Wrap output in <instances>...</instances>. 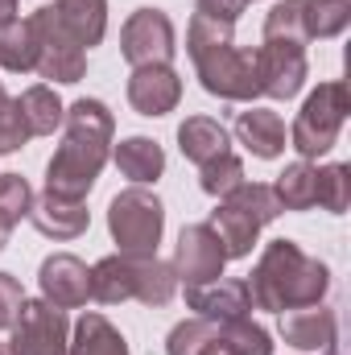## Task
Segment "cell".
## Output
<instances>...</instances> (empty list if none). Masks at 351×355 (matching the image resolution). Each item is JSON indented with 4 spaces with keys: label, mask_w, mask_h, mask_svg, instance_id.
Returning a JSON list of instances; mask_svg holds the SVG:
<instances>
[{
    "label": "cell",
    "mask_w": 351,
    "mask_h": 355,
    "mask_svg": "<svg viewBox=\"0 0 351 355\" xmlns=\"http://www.w3.org/2000/svg\"><path fill=\"white\" fill-rule=\"evenodd\" d=\"M314 207H323L331 215L348 211L351 207V166L335 162V166L314 170Z\"/></svg>",
    "instance_id": "4316f807"
},
{
    "label": "cell",
    "mask_w": 351,
    "mask_h": 355,
    "mask_svg": "<svg viewBox=\"0 0 351 355\" xmlns=\"http://www.w3.org/2000/svg\"><path fill=\"white\" fill-rule=\"evenodd\" d=\"M244 285H248V297L257 310L285 314V310L323 302L331 289V268L318 257H306L293 240H273Z\"/></svg>",
    "instance_id": "7a4b0ae2"
},
{
    "label": "cell",
    "mask_w": 351,
    "mask_h": 355,
    "mask_svg": "<svg viewBox=\"0 0 351 355\" xmlns=\"http://www.w3.org/2000/svg\"><path fill=\"white\" fill-rule=\"evenodd\" d=\"M273 194L281 202V211H310L314 207V166L310 162H293L285 166V174H277Z\"/></svg>",
    "instance_id": "d4e9b609"
},
{
    "label": "cell",
    "mask_w": 351,
    "mask_h": 355,
    "mask_svg": "<svg viewBox=\"0 0 351 355\" xmlns=\"http://www.w3.org/2000/svg\"><path fill=\"white\" fill-rule=\"evenodd\" d=\"M29 29H33V42H37V67L33 71L42 79H54V83H79L83 71H87V50L58 25L54 4H42L29 17Z\"/></svg>",
    "instance_id": "52a82bcc"
},
{
    "label": "cell",
    "mask_w": 351,
    "mask_h": 355,
    "mask_svg": "<svg viewBox=\"0 0 351 355\" xmlns=\"http://www.w3.org/2000/svg\"><path fill=\"white\" fill-rule=\"evenodd\" d=\"M207 227L215 232V240H219V248H223L228 261L248 257L252 244H257V236H261V223H257L248 211H240V207H232V202H223V198H219V207L211 211Z\"/></svg>",
    "instance_id": "e0dca14e"
},
{
    "label": "cell",
    "mask_w": 351,
    "mask_h": 355,
    "mask_svg": "<svg viewBox=\"0 0 351 355\" xmlns=\"http://www.w3.org/2000/svg\"><path fill=\"white\" fill-rule=\"evenodd\" d=\"M198 4V17L207 21H223V25H236L240 12L248 8V0H194Z\"/></svg>",
    "instance_id": "e575fe53"
},
{
    "label": "cell",
    "mask_w": 351,
    "mask_h": 355,
    "mask_svg": "<svg viewBox=\"0 0 351 355\" xmlns=\"http://www.w3.org/2000/svg\"><path fill=\"white\" fill-rule=\"evenodd\" d=\"M223 265H228V257H223V248H219V240H215V232L207 223L182 227L178 248H174V277L178 281L207 285V281L223 277Z\"/></svg>",
    "instance_id": "8fae6325"
},
{
    "label": "cell",
    "mask_w": 351,
    "mask_h": 355,
    "mask_svg": "<svg viewBox=\"0 0 351 355\" xmlns=\"http://www.w3.org/2000/svg\"><path fill=\"white\" fill-rule=\"evenodd\" d=\"M120 50L132 67H170L174 58V25L162 8H137L124 21L120 33Z\"/></svg>",
    "instance_id": "9c48e42d"
},
{
    "label": "cell",
    "mask_w": 351,
    "mask_h": 355,
    "mask_svg": "<svg viewBox=\"0 0 351 355\" xmlns=\"http://www.w3.org/2000/svg\"><path fill=\"white\" fill-rule=\"evenodd\" d=\"M17 17V0H0V25H8Z\"/></svg>",
    "instance_id": "8d00e7d4"
},
{
    "label": "cell",
    "mask_w": 351,
    "mask_h": 355,
    "mask_svg": "<svg viewBox=\"0 0 351 355\" xmlns=\"http://www.w3.org/2000/svg\"><path fill=\"white\" fill-rule=\"evenodd\" d=\"M8 236H12V227H4V223H0V252H4V244H8Z\"/></svg>",
    "instance_id": "74e56055"
},
{
    "label": "cell",
    "mask_w": 351,
    "mask_h": 355,
    "mask_svg": "<svg viewBox=\"0 0 351 355\" xmlns=\"http://www.w3.org/2000/svg\"><path fill=\"white\" fill-rule=\"evenodd\" d=\"M54 17L58 25L83 46H99L103 42V29H108V0H54Z\"/></svg>",
    "instance_id": "ffe728a7"
},
{
    "label": "cell",
    "mask_w": 351,
    "mask_h": 355,
    "mask_svg": "<svg viewBox=\"0 0 351 355\" xmlns=\"http://www.w3.org/2000/svg\"><path fill=\"white\" fill-rule=\"evenodd\" d=\"M198 355H232V347L223 343V335H215V339H211V343H207V347H203Z\"/></svg>",
    "instance_id": "d590c367"
},
{
    "label": "cell",
    "mask_w": 351,
    "mask_h": 355,
    "mask_svg": "<svg viewBox=\"0 0 351 355\" xmlns=\"http://www.w3.org/2000/svg\"><path fill=\"white\" fill-rule=\"evenodd\" d=\"M0 67L12 71V75H25L37 67V42H33V29L29 21H8L0 25Z\"/></svg>",
    "instance_id": "cb8c5ba5"
},
{
    "label": "cell",
    "mask_w": 351,
    "mask_h": 355,
    "mask_svg": "<svg viewBox=\"0 0 351 355\" xmlns=\"http://www.w3.org/2000/svg\"><path fill=\"white\" fill-rule=\"evenodd\" d=\"M8 331H12V355H71L67 314L58 306H50L46 297H37V302L25 297Z\"/></svg>",
    "instance_id": "ba28073f"
},
{
    "label": "cell",
    "mask_w": 351,
    "mask_h": 355,
    "mask_svg": "<svg viewBox=\"0 0 351 355\" xmlns=\"http://www.w3.org/2000/svg\"><path fill=\"white\" fill-rule=\"evenodd\" d=\"M264 42H293L306 46V25H302V0H281L264 17Z\"/></svg>",
    "instance_id": "f1b7e54d"
},
{
    "label": "cell",
    "mask_w": 351,
    "mask_h": 355,
    "mask_svg": "<svg viewBox=\"0 0 351 355\" xmlns=\"http://www.w3.org/2000/svg\"><path fill=\"white\" fill-rule=\"evenodd\" d=\"M182 99V79L174 67H137L128 79V103L141 116H166Z\"/></svg>",
    "instance_id": "5bb4252c"
},
{
    "label": "cell",
    "mask_w": 351,
    "mask_h": 355,
    "mask_svg": "<svg viewBox=\"0 0 351 355\" xmlns=\"http://www.w3.org/2000/svg\"><path fill=\"white\" fill-rule=\"evenodd\" d=\"M348 112H351L348 83L331 79V83H318V91H310V99L302 103V112H298V120H293V128H289V141H293V149L302 153V162L323 157V153L335 149Z\"/></svg>",
    "instance_id": "5b68a950"
},
{
    "label": "cell",
    "mask_w": 351,
    "mask_h": 355,
    "mask_svg": "<svg viewBox=\"0 0 351 355\" xmlns=\"http://www.w3.org/2000/svg\"><path fill=\"white\" fill-rule=\"evenodd\" d=\"M236 137H240V145H244L252 157L273 162V157L285 149V120H281L277 112H268V107L240 112V120H236Z\"/></svg>",
    "instance_id": "d6986e66"
},
{
    "label": "cell",
    "mask_w": 351,
    "mask_h": 355,
    "mask_svg": "<svg viewBox=\"0 0 351 355\" xmlns=\"http://www.w3.org/2000/svg\"><path fill=\"white\" fill-rule=\"evenodd\" d=\"M203 174H198V186L211 194V198H223V194H232L240 182H244V162L236 157V153H219L215 162H207V166H198Z\"/></svg>",
    "instance_id": "4dcf8cb0"
},
{
    "label": "cell",
    "mask_w": 351,
    "mask_h": 355,
    "mask_svg": "<svg viewBox=\"0 0 351 355\" xmlns=\"http://www.w3.org/2000/svg\"><path fill=\"white\" fill-rule=\"evenodd\" d=\"M17 112H21V120H25L29 137H50V132L62 124V116H67V107H62L58 91L46 87V83H37V87L21 91V99H17Z\"/></svg>",
    "instance_id": "7402d4cb"
},
{
    "label": "cell",
    "mask_w": 351,
    "mask_h": 355,
    "mask_svg": "<svg viewBox=\"0 0 351 355\" xmlns=\"http://www.w3.org/2000/svg\"><path fill=\"white\" fill-rule=\"evenodd\" d=\"M116 166H120V174L128 178V182L145 186V182H157V178H162L166 153H162V145L149 141V137H128V141L116 145Z\"/></svg>",
    "instance_id": "44dd1931"
},
{
    "label": "cell",
    "mask_w": 351,
    "mask_h": 355,
    "mask_svg": "<svg viewBox=\"0 0 351 355\" xmlns=\"http://www.w3.org/2000/svg\"><path fill=\"white\" fill-rule=\"evenodd\" d=\"M29 219L50 240H79L91 223L83 198H62V194H50V190L29 202Z\"/></svg>",
    "instance_id": "9a60e30c"
},
{
    "label": "cell",
    "mask_w": 351,
    "mask_h": 355,
    "mask_svg": "<svg viewBox=\"0 0 351 355\" xmlns=\"http://www.w3.org/2000/svg\"><path fill=\"white\" fill-rule=\"evenodd\" d=\"M248 4H252V0H248Z\"/></svg>",
    "instance_id": "ab89813d"
},
{
    "label": "cell",
    "mask_w": 351,
    "mask_h": 355,
    "mask_svg": "<svg viewBox=\"0 0 351 355\" xmlns=\"http://www.w3.org/2000/svg\"><path fill=\"white\" fill-rule=\"evenodd\" d=\"M37 285H42V297L58 310H79L87 306L91 297V268L71 257V252H54L42 261V272H37Z\"/></svg>",
    "instance_id": "7c38bea8"
},
{
    "label": "cell",
    "mask_w": 351,
    "mask_h": 355,
    "mask_svg": "<svg viewBox=\"0 0 351 355\" xmlns=\"http://www.w3.org/2000/svg\"><path fill=\"white\" fill-rule=\"evenodd\" d=\"M186 306H190L198 318L228 322V318H248L252 297H248V285H244V281L215 277V281H207V285H186Z\"/></svg>",
    "instance_id": "4fadbf2b"
},
{
    "label": "cell",
    "mask_w": 351,
    "mask_h": 355,
    "mask_svg": "<svg viewBox=\"0 0 351 355\" xmlns=\"http://www.w3.org/2000/svg\"><path fill=\"white\" fill-rule=\"evenodd\" d=\"M178 145H182V157L186 162L207 166L219 153H232V132L219 120H211V116H186L182 128H178Z\"/></svg>",
    "instance_id": "ac0fdd59"
},
{
    "label": "cell",
    "mask_w": 351,
    "mask_h": 355,
    "mask_svg": "<svg viewBox=\"0 0 351 355\" xmlns=\"http://www.w3.org/2000/svg\"><path fill=\"white\" fill-rule=\"evenodd\" d=\"M71 355H128V343L103 314H83L75 322Z\"/></svg>",
    "instance_id": "603a6c76"
},
{
    "label": "cell",
    "mask_w": 351,
    "mask_h": 355,
    "mask_svg": "<svg viewBox=\"0 0 351 355\" xmlns=\"http://www.w3.org/2000/svg\"><path fill=\"white\" fill-rule=\"evenodd\" d=\"M21 302H25L21 281H17L12 272H0V331H8V327H12V318H17Z\"/></svg>",
    "instance_id": "836d02e7"
},
{
    "label": "cell",
    "mask_w": 351,
    "mask_h": 355,
    "mask_svg": "<svg viewBox=\"0 0 351 355\" xmlns=\"http://www.w3.org/2000/svg\"><path fill=\"white\" fill-rule=\"evenodd\" d=\"M223 202H232V207L248 211L261 227H264V223H273V219L281 215V202H277L273 186H264V182H240L232 194H223Z\"/></svg>",
    "instance_id": "83f0119b"
},
{
    "label": "cell",
    "mask_w": 351,
    "mask_h": 355,
    "mask_svg": "<svg viewBox=\"0 0 351 355\" xmlns=\"http://www.w3.org/2000/svg\"><path fill=\"white\" fill-rule=\"evenodd\" d=\"M323 355H339V352H335V347H327V352H323Z\"/></svg>",
    "instance_id": "f35d334b"
},
{
    "label": "cell",
    "mask_w": 351,
    "mask_h": 355,
    "mask_svg": "<svg viewBox=\"0 0 351 355\" xmlns=\"http://www.w3.org/2000/svg\"><path fill=\"white\" fill-rule=\"evenodd\" d=\"M62 124H67V137L46 166V190L62 198H87V190L95 186V178L112 153L116 120L99 99H75Z\"/></svg>",
    "instance_id": "6da1fadb"
},
{
    "label": "cell",
    "mask_w": 351,
    "mask_h": 355,
    "mask_svg": "<svg viewBox=\"0 0 351 355\" xmlns=\"http://www.w3.org/2000/svg\"><path fill=\"white\" fill-rule=\"evenodd\" d=\"M0 355H4V352H0Z\"/></svg>",
    "instance_id": "60d3db41"
},
{
    "label": "cell",
    "mask_w": 351,
    "mask_h": 355,
    "mask_svg": "<svg viewBox=\"0 0 351 355\" xmlns=\"http://www.w3.org/2000/svg\"><path fill=\"white\" fill-rule=\"evenodd\" d=\"M108 227H112V240L120 244V252L157 257V240H162V227H166L162 198L149 194L145 186L120 190L108 207Z\"/></svg>",
    "instance_id": "8992f818"
},
{
    "label": "cell",
    "mask_w": 351,
    "mask_h": 355,
    "mask_svg": "<svg viewBox=\"0 0 351 355\" xmlns=\"http://www.w3.org/2000/svg\"><path fill=\"white\" fill-rule=\"evenodd\" d=\"M252 67H257V87L268 99H293L306 83V46L293 42H264L261 50H252Z\"/></svg>",
    "instance_id": "30bf717a"
},
{
    "label": "cell",
    "mask_w": 351,
    "mask_h": 355,
    "mask_svg": "<svg viewBox=\"0 0 351 355\" xmlns=\"http://www.w3.org/2000/svg\"><path fill=\"white\" fill-rule=\"evenodd\" d=\"M351 21V0H302L306 37H339Z\"/></svg>",
    "instance_id": "484cf974"
},
{
    "label": "cell",
    "mask_w": 351,
    "mask_h": 355,
    "mask_svg": "<svg viewBox=\"0 0 351 355\" xmlns=\"http://www.w3.org/2000/svg\"><path fill=\"white\" fill-rule=\"evenodd\" d=\"M178 293V277L174 265L157 261V257H137V252H116L103 257L99 265L91 268V297L103 306L116 302H145V306H166Z\"/></svg>",
    "instance_id": "277c9868"
},
{
    "label": "cell",
    "mask_w": 351,
    "mask_h": 355,
    "mask_svg": "<svg viewBox=\"0 0 351 355\" xmlns=\"http://www.w3.org/2000/svg\"><path fill=\"white\" fill-rule=\"evenodd\" d=\"M281 339L298 352H327L335 347V314L327 306H298L281 314Z\"/></svg>",
    "instance_id": "2e32d148"
},
{
    "label": "cell",
    "mask_w": 351,
    "mask_h": 355,
    "mask_svg": "<svg viewBox=\"0 0 351 355\" xmlns=\"http://www.w3.org/2000/svg\"><path fill=\"white\" fill-rule=\"evenodd\" d=\"M29 202H33V194H29V182L25 178L0 174V223L17 227L21 215H29Z\"/></svg>",
    "instance_id": "1f68e13d"
},
{
    "label": "cell",
    "mask_w": 351,
    "mask_h": 355,
    "mask_svg": "<svg viewBox=\"0 0 351 355\" xmlns=\"http://www.w3.org/2000/svg\"><path fill=\"white\" fill-rule=\"evenodd\" d=\"M219 335L232 347V355H273L268 331L257 327L252 318H228V322H219Z\"/></svg>",
    "instance_id": "f546056e"
},
{
    "label": "cell",
    "mask_w": 351,
    "mask_h": 355,
    "mask_svg": "<svg viewBox=\"0 0 351 355\" xmlns=\"http://www.w3.org/2000/svg\"><path fill=\"white\" fill-rule=\"evenodd\" d=\"M25 141H29V128H25V120L17 112V99H8L4 87H0V153L21 149Z\"/></svg>",
    "instance_id": "d6a6232c"
},
{
    "label": "cell",
    "mask_w": 351,
    "mask_h": 355,
    "mask_svg": "<svg viewBox=\"0 0 351 355\" xmlns=\"http://www.w3.org/2000/svg\"><path fill=\"white\" fill-rule=\"evenodd\" d=\"M186 50L194 58V71L203 79V87L219 99H257V67H252V50H240L232 37V25L223 21H207L194 12L190 29H186Z\"/></svg>",
    "instance_id": "3957f363"
}]
</instances>
